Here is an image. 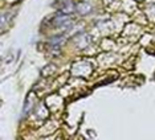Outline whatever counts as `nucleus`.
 <instances>
[{
	"mask_svg": "<svg viewBox=\"0 0 155 140\" xmlns=\"http://www.w3.org/2000/svg\"><path fill=\"white\" fill-rule=\"evenodd\" d=\"M78 12L80 13H82V15H85V13H87V12H90V5H87V4H80L78 5Z\"/></svg>",
	"mask_w": 155,
	"mask_h": 140,
	"instance_id": "f257e3e1",
	"label": "nucleus"
}]
</instances>
